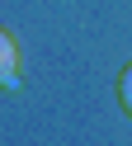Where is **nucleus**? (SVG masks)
<instances>
[{
  "label": "nucleus",
  "instance_id": "nucleus-1",
  "mask_svg": "<svg viewBox=\"0 0 132 146\" xmlns=\"http://www.w3.org/2000/svg\"><path fill=\"white\" fill-rule=\"evenodd\" d=\"M9 85H19V47L0 29V90H9Z\"/></svg>",
  "mask_w": 132,
  "mask_h": 146
},
{
  "label": "nucleus",
  "instance_id": "nucleus-2",
  "mask_svg": "<svg viewBox=\"0 0 132 146\" xmlns=\"http://www.w3.org/2000/svg\"><path fill=\"white\" fill-rule=\"evenodd\" d=\"M118 94H123V108L132 113V66L123 71V80H118Z\"/></svg>",
  "mask_w": 132,
  "mask_h": 146
}]
</instances>
